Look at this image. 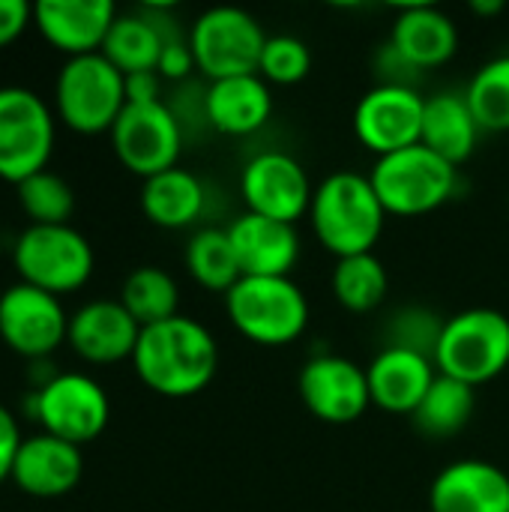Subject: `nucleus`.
<instances>
[{"label":"nucleus","instance_id":"nucleus-35","mask_svg":"<svg viewBox=\"0 0 509 512\" xmlns=\"http://www.w3.org/2000/svg\"><path fill=\"white\" fill-rule=\"evenodd\" d=\"M192 69H195V54H192V48H189V39L168 36V39H165V48H162V57H159L156 72H159L162 78L180 81V78H186Z\"/></svg>","mask_w":509,"mask_h":512},{"label":"nucleus","instance_id":"nucleus-36","mask_svg":"<svg viewBox=\"0 0 509 512\" xmlns=\"http://www.w3.org/2000/svg\"><path fill=\"white\" fill-rule=\"evenodd\" d=\"M33 21V6L27 0H0V48L15 42Z\"/></svg>","mask_w":509,"mask_h":512},{"label":"nucleus","instance_id":"nucleus-8","mask_svg":"<svg viewBox=\"0 0 509 512\" xmlns=\"http://www.w3.org/2000/svg\"><path fill=\"white\" fill-rule=\"evenodd\" d=\"M15 270L54 297L72 294L93 276V249L72 225H30L15 240Z\"/></svg>","mask_w":509,"mask_h":512},{"label":"nucleus","instance_id":"nucleus-10","mask_svg":"<svg viewBox=\"0 0 509 512\" xmlns=\"http://www.w3.org/2000/svg\"><path fill=\"white\" fill-rule=\"evenodd\" d=\"M111 147L123 168L147 180L177 165L183 150V129L177 114L162 99L141 105L126 102L117 123L111 126Z\"/></svg>","mask_w":509,"mask_h":512},{"label":"nucleus","instance_id":"nucleus-17","mask_svg":"<svg viewBox=\"0 0 509 512\" xmlns=\"http://www.w3.org/2000/svg\"><path fill=\"white\" fill-rule=\"evenodd\" d=\"M114 18L111 0H39L33 6L39 33L69 57L102 51Z\"/></svg>","mask_w":509,"mask_h":512},{"label":"nucleus","instance_id":"nucleus-19","mask_svg":"<svg viewBox=\"0 0 509 512\" xmlns=\"http://www.w3.org/2000/svg\"><path fill=\"white\" fill-rule=\"evenodd\" d=\"M225 231L243 276H291L300 258V234L294 225L246 210Z\"/></svg>","mask_w":509,"mask_h":512},{"label":"nucleus","instance_id":"nucleus-6","mask_svg":"<svg viewBox=\"0 0 509 512\" xmlns=\"http://www.w3.org/2000/svg\"><path fill=\"white\" fill-rule=\"evenodd\" d=\"M54 102L69 129L84 135L111 132L126 108V75L102 51L69 57L57 72Z\"/></svg>","mask_w":509,"mask_h":512},{"label":"nucleus","instance_id":"nucleus-7","mask_svg":"<svg viewBox=\"0 0 509 512\" xmlns=\"http://www.w3.org/2000/svg\"><path fill=\"white\" fill-rule=\"evenodd\" d=\"M267 39L270 36L264 33L261 21L240 6H213L201 12L189 27V48L195 54V66L210 81L258 75Z\"/></svg>","mask_w":509,"mask_h":512},{"label":"nucleus","instance_id":"nucleus-18","mask_svg":"<svg viewBox=\"0 0 509 512\" xmlns=\"http://www.w3.org/2000/svg\"><path fill=\"white\" fill-rule=\"evenodd\" d=\"M429 510L509 512V474L483 459H459L432 480Z\"/></svg>","mask_w":509,"mask_h":512},{"label":"nucleus","instance_id":"nucleus-15","mask_svg":"<svg viewBox=\"0 0 509 512\" xmlns=\"http://www.w3.org/2000/svg\"><path fill=\"white\" fill-rule=\"evenodd\" d=\"M426 99L414 87L378 84L354 108V132L372 153L390 156L420 144Z\"/></svg>","mask_w":509,"mask_h":512},{"label":"nucleus","instance_id":"nucleus-3","mask_svg":"<svg viewBox=\"0 0 509 512\" xmlns=\"http://www.w3.org/2000/svg\"><path fill=\"white\" fill-rule=\"evenodd\" d=\"M225 309L234 330L264 348L291 345L309 327V300L291 276H243Z\"/></svg>","mask_w":509,"mask_h":512},{"label":"nucleus","instance_id":"nucleus-24","mask_svg":"<svg viewBox=\"0 0 509 512\" xmlns=\"http://www.w3.org/2000/svg\"><path fill=\"white\" fill-rule=\"evenodd\" d=\"M480 132L483 129H480L465 93L444 90V93L426 96L420 144L435 150L441 159H447L450 165L459 168L465 159L474 156V150L480 144Z\"/></svg>","mask_w":509,"mask_h":512},{"label":"nucleus","instance_id":"nucleus-21","mask_svg":"<svg viewBox=\"0 0 509 512\" xmlns=\"http://www.w3.org/2000/svg\"><path fill=\"white\" fill-rule=\"evenodd\" d=\"M366 378L372 405L387 414H414L438 378V366L423 354L384 345L366 366Z\"/></svg>","mask_w":509,"mask_h":512},{"label":"nucleus","instance_id":"nucleus-30","mask_svg":"<svg viewBox=\"0 0 509 512\" xmlns=\"http://www.w3.org/2000/svg\"><path fill=\"white\" fill-rule=\"evenodd\" d=\"M120 303L126 306V312L141 324V327H153L162 324L174 315H180V288L174 282V276L162 267H138L126 276L123 291H120Z\"/></svg>","mask_w":509,"mask_h":512},{"label":"nucleus","instance_id":"nucleus-2","mask_svg":"<svg viewBox=\"0 0 509 512\" xmlns=\"http://www.w3.org/2000/svg\"><path fill=\"white\" fill-rule=\"evenodd\" d=\"M309 219L321 246L336 258H348L375 249L384 234L387 210L369 174L333 171L315 186Z\"/></svg>","mask_w":509,"mask_h":512},{"label":"nucleus","instance_id":"nucleus-32","mask_svg":"<svg viewBox=\"0 0 509 512\" xmlns=\"http://www.w3.org/2000/svg\"><path fill=\"white\" fill-rule=\"evenodd\" d=\"M21 210L30 216V225H69L75 210V195L63 177L54 171H36L18 183Z\"/></svg>","mask_w":509,"mask_h":512},{"label":"nucleus","instance_id":"nucleus-39","mask_svg":"<svg viewBox=\"0 0 509 512\" xmlns=\"http://www.w3.org/2000/svg\"><path fill=\"white\" fill-rule=\"evenodd\" d=\"M471 9L477 12V15H498V12H504V3L501 0H474L471 3Z\"/></svg>","mask_w":509,"mask_h":512},{"label":"nucleus","instance_id":"nucleus-29","mask_svg":"<svg viewBox=\"0 0 509 512\" xmlns=\"http://www.w3.org/2000/svg\"><path fill=\"white\" fill-rule=\"evenodd\" d=\"M330 288H333V297L348 312L363 315V312L378 309L387 300L390 276H387L384 261L375 252H363V255L336 258Z\"/></svg>","mask_w":509,"mask_h":512},{"label":"nucleus","instance_id":"nucleus-12","mask_svg":"<svg viewBox=\"0 0 509 512\" xmlns=\"http://www.w3.org/2000/svg\"><path fill=\"white\" fill-rule=\"evenodd\" d=\"M240 195L249 213L294 225L309 216L315 189L300 159L282 150H264L243 165Z\"/></svg>","mask_w":509,"mask_h":512},{"label":"nucleus","instance_id":"nucleus-22","mask_svg":"<svg viewBox=\"0 0 509 512\" xmlns=\"http://www.w3.org/2000/svg\"><path fill=\"white\" fill-rule=\"evenodd\" d=\"M390 48L417 72L435 69L459 51V27L444 9L432 3H411L396 12Z\"/></svg>","mask_w":509,"mask_h":512},{"label":"nucleus","instance_id":"nucleus-33","mask_svg":"<svg viewBox=\"0 0 509 512\" xmlns=\"http://www.w3.org/2000/svg\"><path fill=\"white\" fill-rule=\"evenodd\" d=\"M444 321L426 306H405L387 324V348H405L435 360Z\"/></svg>","mask_w":509,"mask_h":512},{"label":"nucleus","instance_id":"nucleus-14","mask_svg":"<svg viewBox=\"0 0 509 512\" xmlns=\"http://www.w3.org/2000/svg\"><path fill=\"white\" fill-rule=\"evenodd\" d=\"M297 390L309 414L324 423H354L372 405L366 369L342 354H315L300 369Z\"/></svg>","mask_w":509,"mask_h":512},{"label":"nucleus","instance_id":"nucleus-25","mask_svg":"<svg viewBox=\"0 0 509 512\" xmlns=\"http://www.w3.org/2000/svg\"><path fill=\"white\" fill-rule=\"evenodd\" d=\"M204 201V183L180 165L147 177L141 186V210L159 228H186L198 222Z\"/></svg>","mask_w":509,"mask_h":512},{"label":"nucleus","instance_id":"nucleus-26","mask_svg":"<svg viewBox=\"0 0 509 512\" xmlns=\"http://www.w3.org/2000/svg\"><path fill=\"white\" fill-rule=\"evenodd\" d=\"M165 39L168 33L147 15H117L108 36H105V45H102V54L123 72V75H132V72H156L159 66V57H162V48H165Z\"/></svg>","mask_w":509,"mask_h":512},{"label":"nucleus","instance_id":"nucleus-38","mask_svg":"<svg viewBox=\"0 0 509 512\" xmlns=\"http://www.w3.org/2000/svg\"><path fill=\"white\" fill-rule=\"evenodd\" d=\"M159 72H132L126 75V102H159Z\"/></svg>","mask_w":509,"mask_h":512},{"label":"nucleus","instance_id":"nucleus-11","mask_svg":"<svg viewBox=\"0 0 509 512\" xmlns=\"http://www.w3.org/2000/svg\"><path fill=\"white\" fill-rule=\"evenodd\" d=\"M33 414L42 423V432L81 447L105 432L111 420V402L90 375L60 372L39 387Z\"/></svg>","mask_w":509,"mask_h":512},{"label":"nucleus","instance_id":"nucleus-13","mask_svg":"<svg viewBox=\"0 0 509 512\" xmlns=\"http://www.w3.org/2000/svg\"><path fill=\"white\" fill-rule=\"evenodd\" d=\"M69 336V318L60 297L27 282L0 294V339L21 357L39 360L60 348Z\"/></svg>","mask_w":509,"mask_h":512},{"label":"nucleus","instance_id":"nucleus-1","mask_svg":"<svg viewBox=\"0 0 509 512\" xmlns=\"http://www.w3.org/2000/svg\"><path fill=\"white\" fill-rule=\"evenodd\" d=\"M132 366L141 384L168 399H186L207 390L219 372L216 336L189 315L141 327Z\"/></svg>","mask_w":509,"mask_h":512},{"label":"nucleus","instance_id":"nucleus-5","mask_svg":"<svg viewBox=\"0 0 509 512\" xmlns=\"http://www.w3.org/2000/svg\"><path fill=\"white\" fill-rule=\"evenodd\" d=\"M435 366L462 384L480 387L509 366V318L498 309H465L444 321Z\"/></svg>","mask_w":509,"mask_h":512},{"label":"nucleus","instance_id":"nucleus-27","mask_svg":"<svg viewBox=\"0 0 509 512\" xmlns=\"http://www.w3.org/2000/svg\"><path fill=\"white\" fill-rule=\"evenodd\" d=\"M474 408H477V387L438 372V378L432 381L429 393L423 396V402L417 405L411 417L423 435L453 438L471 423Z\"/></svg>","mask_w":509,"mask_h":512},{"label":"nucleus","instance_id":"nucleus-28","mask_svg":"<svg viewBox=\"0 0 509 512\" xmlns=\"http://www.w3.org/2000/svg\"><path fill=\"white\" fill-rule=\"evenodd\" d=\"M186 270L201 288L216 294H228L243 279L240 261L225 228H201L189 237Z\"/></svg>","mask_w":509,"mask_h":512},{"label":"nucleus","instance_id":"nucleus-34","mask_svg":"<svg viewBox=\"0 0 509 512\" xmlns=\"http://www.w3.org/2000/svg\"><path fill=\"white\" fill-rule=\"evenodd\" d=\"M312 69V51L300 36L291 33H276L267 39L258 75L270 84H297L309 75Z\"/></svg>","mask_w":509,"mask_h":512},{"label":"nucleus","instance_id":"nucleus-4","mask_svg":"<svg viewBox=\"0 0 509 512\" xmlns=\"http://www.w3.org/2000/svg\"><path fill=\"white\" fill-rule=\"evenodd\" d=\"M381 204L393 216H423L444 207L459 189V168L426 144L381 156L369 174Z\"/></svg>","mask_w":509,"mask_h":512},{"label":"nucleus","instance_id":"nucleus-23","mask_svg":"<svg viewBox=\"0 0 509 512\" xmlns=\"http://www.w3.org/2000/svg\"><path fill=\"white\" fill-rule=\"evenodd\" d=\"M204 114L222 135H252L273 114V93L261 75H234L210 81L204 93Z\"/></svg>","mask_w":509,"mask_h":512},{"label":"nucleus","instance_id":"nucleus-31","mask_svg":"<svg viewBox=\"0 0 509 512\" xmlns=\"http://www.w3.org/2000/svg\"><path fill=\"white\" fill-rule=\"evenodd\" d=\"M465 99L486 132H509V54H498L486 60L468 90Z\"/></svg>","mask_w":509,"mask_h":512},{"label":"nucleus","instance_id":"nucleus-20","mask_svg":"<svg viewBox=\"0 0 509 512\" xmlns=\"http://www.w3.org/2000/svg\"><path fill=\"white\" fill-rule=\"evenodd\" d=\"M81 474V450L69 441L39 432L21 441L9 480H15V486L33 498H60L81 483Z\"/></svg>","mask_w":509,"mask_h":512},{"label":"nucleus","instance_id":"nucleus-37","mask_svg":"<svg viewBox=\"0 0 509 512\" xmlns=\"http://www.w3.org/2000/svg\"><path fill=\"white\" fill-rule=\"evenodd\" d=\"M21 441L24 438H21V429L12 417V411L0 405V483L12 477V465H15Z\"/></svg>","mask_w":509,"mask_h":512},{"label":"nucleus","instance_id":"nucleus-9","mask_svg":"<svg viewBox=\"0 0 509 512\" xmlns=\"http://www.w3.org/2000/svg\"><path fill=\"white\" fill-rule=\"evenodd\" d=\"M54 147V117L27 87H0V177L21 183L45 162Z\"/></svg>","mask_w":509,"mask_h":512},{"label":"nucleus","instance_id":"nucleus-16","mask_svg":"<svg viewBox=\"0 0 509 512\" xmlns=\"http://www.w3.org/2000/svg\"><path fill=\"white\" fill-rule=\"evenodd\" d=\"M138 336L141 324L126 312L120 300H90L69 318L66 342L81 360L93 366H111L132 360Z\"/></svg>","mask_w":509,"mask_h":512}]
</instances>
